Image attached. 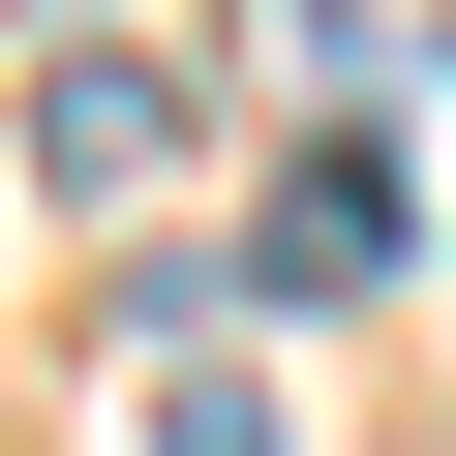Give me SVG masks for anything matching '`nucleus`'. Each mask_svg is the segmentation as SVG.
<instances>
[{
	"mask_svg": "<svg viewBox=\"0 0 456 456\" xmlns=\"http://www.w3.org/2000/svg\"><path fill=\"white\" fill-rule=\"evenodd\" d=\"M31 183H92V213H122V183H183V61L61 31V61H31Z\"/></svg>",
	"mask_w": 456,
	"mask_h": 456,
	"instance_id": "nucleus-1",
	"label": "nucleus"
},
{
	"mask_svg": "<svg viewBox=\"0 0 456 456\" xmlns=\"http://www.w3.org/2000/svg\"><path fill=\"white\" fill-rule=\"evenodd\" d=\"M395 274V152L335 122V152H274V305H365Z\"/></svg>",
	"mask_w": 456,
	"mask_h": 456,
	"instance_id": "nucleus-2",
	"label": "nucleus"
},
{
	"mask_svg": "<svg viewBox=\"0 0 456 456\" xmlns=\"http://www.w3.org/2000/svg\"><path fill=\"white\" fill-rule=\"evenodd\" d=\"M152 456H274V395H244V365H183V395H152Z\"/></svg>",
	"mask_w": 456,
	"mask_h": 456,
	"instance_id": "nucleus-3",
	"label": "nucleus"
},
{
	"mask_svg": "<svg viewBox=\"0 0 456 456\" xmlns=\"http://www.w3.org/2000/svg\"><path fill=\"white\" fill-rule=\"evenodd\" d=\"M426 92H456V31H426Z\"/></svg>",
	"mask_w": 456,
	"mask_h": 456,
	"instance_id": "nucleus-4",
	"label": "nucleus"
}]
</instances>
